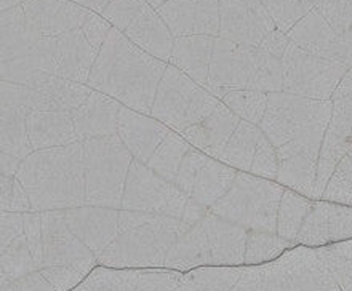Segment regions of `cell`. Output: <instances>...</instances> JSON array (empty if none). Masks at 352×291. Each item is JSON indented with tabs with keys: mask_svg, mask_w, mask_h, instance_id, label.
<instances>
[{
	"mask_svg": "<svg viewBox=\"0 0 352 291\" xmlns=\"http://www.w3.org/2000/svg\"><path fill=\"white\" fill-rule=\"evenodd\" d=\"M66 211L67 224L98 258L119 235V210L84 205Z\"/></svg>",
	"mask_w": 352,
	"mask_h": 291,
	"instance_id": "cell-18",
	"label": "cell"
},
{
	"mask_svg": "<svg viewBox=\"0 0 352 291\" xmlns=\"http://www.w3.org/2000/svg\"><path fill=\"white\" fill-rule=\"evenodd\" d=\"M42 37L29 23L23 5L2 12V62L26 56Z\"/></svg>",
	"mask_w": 352,
	"mask_h": 291,
	"instance_id": "cell-28",
	"label": "cell"
},
{
	"mask_svg": "<svg viewBox=\"0 0 352 291\" xmlns=\"http://www.w3.org/2000/svg\"><path fill=\"white\" fill-rule=\"evenodd\" d=\"M16 179L28 191L34 211L87 205L84 144L34 150L21 162Z\"/></svg>",
	"mask_w": 352,
	"mask_h": 291,
	"instance_id": "cell-2",
	"label": "cell"
},
{
	"mask_svg": "<svg viewBox=\"0 0 352 291\" xmlns=\"http://www.w3.org/2000/svg\"><path fill=\"white\" fill-rule=\"evenodd\" d=\"M82 32L85 34L87 40L96 48L98 51L101 50V47L104 45L107 36L112 31L111 23L106 18H102L100 13H91L90 18L84 23V26L80 27Z\"/></svg>",
	"mask_w": 352,
	"mask_h": 291,
	"instance_id": "cell-45",
	"label": "cell"
},
{
	"mask_svg": "<svg viewBox=\"0 0 352 291\" xmlns=\"http://www.w3.org/2000/svg\"><path fill=\"white\" fill-rule=\"evenodd\" d=\"M285 187L277 181L239 172L226 196L214 203L210 211L229 222L277 234V216Z\"/></svg>",
	"mask_w": 352,
	"mask_h": 291,
	"instance_id": "cell-4",
	"label": "cell"
},
{
	"mask_svg": "<svg viewBox=\"0 0 352 291\" xmlns=\"http://www.w3.org/2000/svg\"><path fill=\"white\" fill-rule=\"evenodd\" d=\"M71 2L80 5V7L90 10V12L101 14L107 8V5L114 2V0H71Z\"/></svg>",
	"mask_w": 352,
	"mask_h": 291,
	"instance_id": "cell-51",
	"label": "cell"
},
{
	"mask_svg": "<svg viewBox=\"0 0 352 291\" xmlns=\"http://www.w3.org/2000/svg\"><path fill=\"white\" fill-rule=\"evenodd\" d=\"M167 66L168 62L141 50L124 32L112 27L87 85L126 108L151 115Z\"/></svg>",
	"mask_w": 352,
	"mask_h": 291,
	"instance_id": "cell-1",
	"label": "cell"
},
{
	"mask_svg": "<svg viewBox=\"0 0 352 291\" xmlns=\"http://www.w3.org/2000/svg\"><path fill=\"white\" fill-rule=\"evenodd\" d=\"M314 12L320 14L352 48V0H311Z\"/></svg>",
	"mask_w": 352,
	"mask_h": 291,
	"instance_id": "cell-40",
	"label": "cell"
},
{
	"mask_svg": "<svg viewBox=\"0 0 352 291\" xmlns=\"http://www.w3.org/2000/svg\"><path fill=\"white\" fill-rule=\"evenodd\" d=\"M38 270L29 250L26 234L16 237L12 244L2 248V282H12Z\"/></svg>",
	"mask_w": 352,
	"mask_h": 291,
	"instance_id": "cell-37",
	"label": "cell"
},
{
	"mask_svg": "<svg viewBox=\"0 0 352 291\" xmlns=\"http://www.w3.org/2000/svg\"><path fill=\"white\" fill-rule=\"evenodd\" d=\"M221 103L217 96L199 85L172 65L167 66L160 80L151 115L176 133H183L205 117Z\"/></svg>",
	"mask_w": 352,
	"mask_h": 291,
	"instance_id": "cell-7",
	"label": "cell"
},
{
	"mask_svg": "<svg viewBox=\"0 0 352 291\" xmlns=\"http://www.w3.org/2000/svg\"><path fill=\"white\" fill-rule=\"evenodd\" d=\"M23 8L29 23L43 37H58L80 29L90 14L95 13L71 0H28Z\"/></svg>",
	"mask_w": 352,
	"mask_h": 291,
	"instance_id": "cell-17",
	"label": "cell"
},
{
	"mask_svg": "<svg viewBox=\"0 0 352 291\" xmlns=\"http://www.w3.org/2000/svg\"><path fill=\"white\" fill-rule=\"evenodd\" d=\"M42 213L43 261L45 266L96 264V256L67 224L65 210Z\"/></svg>",
	"mask_w": 352,
	"mask_h": 291,
	"instance_id": "cell-14",
	"label": "cell"
},
{
	"mask_svg": "<svg viewBox=\"0 0 352 291\" xmlns=\"http://www.w3.org/2000/svg\"><path fill=\"white\" fill-rule=\"evenodd\" d=\"M352 148V110L333 106L329 128L325 132L319 155V168H317L316 198L320 200L331 174L335 173L338 163L349 154Z\"/></svg>",
	"mask_w": 352,
	"mask_h": 291,
	"instance_id": "cell-20",
	"label": "cell"
},
{
	"mask_svg": "<svg viewBox=\"0 0 352 291\" xmlns=\"http://www.w3.org/2000/svg\"><path fill=\"white\" fill-rule=\"evenodd\" d=\"M188 200L189 196L175 183L159 176L146 163L138 160L131 162L120 210L167 215L181 220Z\"/></svg>",
	"mask_w": 352,
	"mask_h": 291,
	"instance_id": "cell-10",
	"label": "cell"
},
{
	"mask_svg": "<svg viewBox=\"0 0 352 291\" xmlns=\"http://www.w3.org/2000/svg\"><path fill=\"white\" fill-rule=\"evenodd\" d=\"M312 198L285 187L277 216V235L295 242L312 207ZM296 244V242H295Z\"/></svg>",
	"mask_w": 352,
	"mask_h": 291,
	"instance_id": "cell-33",
	"label": "cell"
},
{
	"mask_svg": "<svg viewBox=\"0 0 352 291\" xmlns=\"http://www.w3.org/2000/svg\"><path fill=\"white\" fill-rule=\"evenodd\" d=\"M239 124H241V119L226 104L219 103L208 117L192 125L181 135L195 149L202 150L208 157L218 160Z\"/></svg>",
	"mask_w": 352,
	"mask_h": 291,
	"instance_id": "cell-23",
	"label": "cell"
},
{
	"mask_svg": "<svg viewBox=\"0 0 352 291\" xmlns=\"http://www.w3.org/2000/svg\"><path fill=\"white\" fill-rule=\"evenodd\" d=\"M320 200L352 207V160L349 155H346L338 163Z\"/></svg>",
	"mask_w": 352,
	"mask_h": 291,
	"instance_id": "cell-41",
	"label": "cell"
},
{
	"mask_svg": "<svg viewBox=\"0 0 352 291\" xmlns=\"http://www.w3.org/2000/svg\"><path fill=\"white\" fill-rule=\"evenodd\" d=\"M278 168H280V159H278L277 148L263 133L260 143H258V149L255 159H253L250 173L256 174V176L271 179V181H276Z\"/></svg>",
	"mask_w": 352,
	"mask_h": 291,
	"instance_id": "cell-44",
	"label": "cell"
},
{
	"mask_svg": "<svg viewBox=\"0 0 352 291\" xmlns=\"http://www.w3.org/2000/svg\"><path fill=\"white\" fill-rule=\"evenodd\" d=\"M24 234V213L2 211V248Z\"/></svg>",
	"mask_w": 352,
	"mask_h": 291,
	"instance_id": "cell-47",
	"label": "cell"
},
{
	"mask_svg": "<svg viewBox=\"0 0 352 291\" xmlns=\"http://www.w3.org/2000/svg\"><path fill=\"white\" fill-rule=\"evenodd\" d=\"M316 250L340 288L343 291H352V240Z\"/></svg>",
	"mask_w": 352,
	"mask_h": 291,
	"instance_id": "cell-36",
	"label": "cell"
},
{
	"mask_svg": "<svg viewBox=\"0 0 352 291\" xmlns=\"http://www.w3.org/2000/svg\"><path fill=\"white\" fill-rule=\"evenodd\" d=\"M0 207L2 211H34L29 194L16 176H0Z\"/></svg>",
	"mask_w": 352,
	"mask_h": 291,
	"instance_id": "cell-42",
	"label": "cell"
},
{
	"mask_svg": "<svg viewBox=\"0 0 352 291\" xmlns=\"http://www.w3.org/2000/svg\"><path fill=\"white\" fill-rule=\"evenodd\" d=\"M298 246L295 242H290L277 234L261 231H248L245 266H260L271 263L280 258L288 250Z\"/></svg>",
	"mask_w": 352,
	"mask_h": 291,
	"instance_id": "cell-35",
	"label": "cell"
},
{
	"mask_svg": "<svg viewBox=\"0 0 352 291\" xmlns=\"http://www.w3.org/2000/svg\"><path fill=\"white\" fill-rule=\"evenodd\" d=\"M26 2H28V0H0V10L5 12V10L18 7V5H23Z\"/></svg>",
	"mask_w": 352,
	"mask_h": 291,
	"instance_id": "cell-52",
	"label": "cell"
},
{
	"mask_svg": "<svg viewBox=\"0 0 352 291\" xmlns=\"http://www.w3.org/2000/svg\"><path fill=\"white\" fill-rule=\"evenodd\" d=\"M237 173L239 170L223 163L221 160L210 157L202 172H200L197 181H195L190 198L210 210L219 198L226 196Z\"/></svg>",
	"mask_w": 352,
	"mask_h": 291,
	"instance_id": "cell-29",
	"label": "cell"
},
{
	"mask_svg": "<svg viewBox=\"0 0 352 291\" xmlns=\"http://www.w3.org/2000/svg\"><path fill=\"white\" fill-rule=\"evenodd\" d=\"M28 132L34 150L60 148L79 141L72 113L66 110H31Z\"/></svg>",
	"mask_w": 352,
	"mask_h": 291,
	"instance_id": "cell-25",
	"label": "cell"
},
{
	"mask_svg": "<svg viewBox=\"0 0 352 291\" xmlns=\"http://www.w3.org/2000/svg\"><path fill=\"white\" fill-rule=\"evenodd\" d=\"M276 29V23L263 0H221L219 2V37L239 45L260 47L264 37Z\"/></svg>",
	"mask_w": 352,
	"mask_h": 291,
	"instance_id": "cell-12",
	"label": "cell"
},
{
	"mask_svg": "<svg viewBox=\"0 0 352 291\" xmlns=\"http://www.w3.org/2000/svg\"><path fill=\"white\" fill-rule=\"evenodd\" d=\"M221 103L241 120L260 125L267 108V93L256 90H231Z\"/></svg>",
	"mask_w": 352,
	"mask_h": 291,
	"instance_id": "cell-38",
	"label": "cell"
},
{
	"mask_svg": "<svg viewBox=\"0 0 352 291\" xmlns=\"http://www.w3.org/2000/svg\"><path fill=\"white\" fill-rule=\"evenodd\" d=\"M214 42L217 37L212 36L176 37L168 65L178 67L194 82L207 89Z\"/></svg>",
	"mask_w": 352,
	"mask_h": 291,
	"instance_id": "cell-26",
	"label": "cell"
},
{
	"mask_svg": "<svg viewBox=\"0 0 352 291\" xmlns=\"http://www.w3.org/2000/svg\"><path fill=\"white\" fill-rule=\"evenodd\" d=\"M283 90L305 98L327 101L333 98L335 90L349 67L325 60L302 50L290 42L282 58Z\"/></svg>",
	"mask_w": 352,
	"mask_h": 291,
	"instance_id": "cell-9",
	"label": "cell"
},
{
	"mask_svg": "<svg viewBox=\"0 0 352 291\" xmlns=\"http://www.w3.org/2000/svg\"><path fill=\"white\" fill-rule=\"evenodd\" d=\"M261 135L263 132L258 125L241 120L218 160L239 172H250Z\"/></svg>",
	"mask_w": 352,
	"mask_h": 291,
	"instance_id": "cell-32",
	"label": "cell"
},
{
	"mask_svg": "<svg viewBox=\"0 0 352 291\" xmlns=\"http://www.w3.org/2000/svg\"><path fill=\"white\" fill-rule=\"evenodd\" d=\"M98 51L87 40L82 29L65 32L55 37V69L53 74L63 79L88 84L91 69L95 66Z\"/></svg>",
	"mask_w": 352,
	"mask_h": 291,
	"instance_id": "cell-21",
	"label": "cell"
},
{
	"mask_svg": "<svg viewBox=\"0 0 352 291\" xmlns=\"http://www.w3.org/2000/svg\"><path fill=\"white\" fill-rule=\"evenodd\" d=\"M2 291H56L43 277L41 270L19 277L12 282H2Z\"/></svg>",
	"mask_w": 352,
	"mask_h": 291,
	"instance_id": "cell-46",
	"label": "cell"
},
{
	"mask_svg": "<svg viewBox=\"0 0 352 291\" xmlns=\"http://www.w3.org/2000/svg\"><path fill=\"white\" fill-rule=\"evenodd\" d=\"M204 266H212V251L204 220L178 235L170 248L165 268L173 270H192Z\"/></svg>",
	"mask_w": 352,
	"mask_h": 291,
	"instance_id": "cell-27",
	"label": "cell"
},
{
	"mask_svg": "<svg viewBox=\"0 0 352 291\" xmlns=\"http://www.w3.org/2000/svg\"><path fill=\"white\" fill-rule=\"evenodd\" d=\"M290 37H288V34L282 32L280 29H274L267 34L266 37H264V40L260 43V48L263 51L269 53V55L278 58V60H282L283 55H285L288 45H290Z\"/></svg>",
	"mask_w": 352,
	"mask_h": 291,
	"instance_id": "cell-48",
	"label": "cell"
},
{
	"mask_svg": "<svg viewBox=\"0 0 352 291\" xmlns=\"http://www.w3.org/2000/svg\"><path fill=\"white\" fill-rule=\"evenodd\" d=\"M288 37L312 55L340 62L346 67L352 66V48L349 43L314 10L288 32Z\"/></svg>",
	"mask_w": 352,
	"mask_h": 291,
	"instance_id": "cell-16",
	"label": "cell"
},
{
	"mask_svg": "<svg viewBox=\"0 0 352 291\" xmlns=\"http://www.w3.org/2000/svg\"><path fill=\"white\" fill-rule=\"evenodd\" d=\"M85 159L87 205L120 210L133 155L119 133L82 141Z\"/></svg>",
	"mask_w": 352,
	"mask_h": 291,
	"instance_id": "cell-6",
	"label": "cell"
},
{
	"mask_svg": "<svg viewBox=\"0 0 352 291\" xmlns=\"http://www.w3.org/2000/svg\"><path fill=\"white\" fill-rule=\"evenodd\" d=\"M101 16L112 27L124 32L141 50L165 62L170 61L175 37L157 8L146 0H114Z\"/></svg>",
	"mask_w": 352,
	"mask_h": 291,
	"instance_id": "cell-8",
	"label": "cell"
},
{
	"mask_svg": "<svg viewBox=\"0 0 352 291\" xmlns=\"http://www.w3.org/2000/svg\"><path fill=\"white\" fill-rule=\"evenodd\" d=\"M319 155L314 152L298 154L292 159L280 160V168L276 181L283 187L302 194V196L317 200L316 183L317 168H319Z\"/></svg>",
	"mask_w": 352,
	"mask_h": 291,
	"instance_id": "cell-30",
	"label": "cell"
},
{
	"mask_svg": "<svg viewBox=\"0 0 352 291\" xmlns=\"http://www.w3.org/2000/svg\"><path fill=\"white\" fill-rule=\"evenodd\" d=\"M207 229L212 266H242L245 263L247 235L245 227L234 224L208 211L204 218Z\"/></svg>",
	"mask_w": 352,
	"mask_h": 291,
	"instance_id": "cell-24",
	"label": "cell"
},
{
	"mask_svg": "<svg viewBox=\"0 0 352 291\" xmlns=\"http://www.w3.org/2000/svg\"><path fill=\"white\" fill-rule=\"evenodd\" d=\"M21 159L13 157L10 154L0 152V168H2V176H16L19 167H21Z\"/></svg>",
	"mask_w": 352,
	"mask_h": 291,
	"instance_id": "cell-49",
	"label": "cell"
},
{
	"mask_svg": "<svg viewBox=\"0 0 352 291\" xmlns=\"http://www.w3.org/2000/svg\"><path fill=\"white\" fill-rule=\"evenodd\" d=\"M219 2H221V0H219Z\"/></svg>",
	"mask_w": 352,
	"mask_h": 291,
	"instance_id": "cell-54",
	"label": "cell"
},
{
	"mask_svg": "<svg viewBox=\"0 0 352 291\" xmlns=\"http://www.w3.org/2000/svg\"><path fill=\"white\" fill-rule=\"evenodd\" d=\"M207 90L218 100H223L231 90L282 91V60L263 51L260 47L239 45L217 37Z\"/></svg>",
	"mask_w": 352,
	"mask_h": 291,
	"instance_id": "cell-3",
	"label": "cell"
},
{
	"mask_svg": "<svg viewBox=\"0 0 352 291\" xmlns=\"http://www.w3.org/2000/svg\"><path fill=\"white\" fill-rule=\"evenodd\" d=\"M333 114V101H319L276 91L267 93V108L258 127L276 148L290 143L311 122L322 115Z\"/></svg>",
	"mask_w": 352,
	"mask_h": 291,
	"instance_id": "cell-11",
	"label": "cell"
},
{
	"mask_svg": "<svg viewBox=\"0 0 352 291\" xmlns=\"http://www.w3.org/2000/svg\"><path fill=\"white\" fill-rule=\"evenodd\" d=\"M183 232L178 218L151 215L146 224L120 232L96 259L104 268H160Z\"/></svg>",
	"mask_w": 352,
	"mask_h": 291,
	"instance_id": "cell-5",
	"label": "cell"
},
{
	"mask_svg": "<svg viewBox=\"0 0 352 291\" xmlns=\"http://www.w3.org/2000/svg\"><path fill=\"white\" fill-rule=\"evenodd\" d=\"M276 27L288 34L314 7L311 0H263Z\"/></svg>",
	"mask_w": 352,
	"mask_h": 291,
	"instance_id": "cell-39",
	"label": "cell"
},
{
	"mask_svg": "<svg viewBox=\"0 0 352 291\" xmlns=\"http://www.w3.org/2000/svg\"><path fill=\"white\" fill-rule=\"evenodd\" d=\"M190 148L192 146L186 141L183 135L170 132L146 165L153 172L157 173L159 176H162L170 183H175L181 163H183L186 154Z\"/></svg>",
	"mask_w": 352,
	"mask_h": 291,
	"instance_id": "cell-34",
	"label": "cell"
},
{
	"mask_svg": "<svg viewBox=\"0 0 352 291\" xmlns=\"http://www.w3.org/2000/svg\"><path fill=\"white\" fill-rule=\"evenodd\" d=\"M346 240H352V207L327 200L312 202L296 245L322 248Z\"/></svg>",
	"mask_w": 352,
	"mask_h": 291,
	"instance_id": "cell-13",
	"label": "cell"
},
{
	"mask_svg": "<svg viewBox=\"0 0 352 291\" xmlns=\"http://www.w3.org/2000/svg\"><path fill=\"white\" fill-rule=\"evenodd\" d=\"M31 109L24 106H7L2 104V146L0 150L13 157L24 160L34 152L28 132V117Z\"/></svg>",
	"mask_w": 352,
	"mask_h": 291,
	"instance_id": "cell-31",
	"label": "cell"
},
{
	"mask_svg": "<svg viewBox=\"0 0 352 291\" xmlns=\"http://www.w3.org/2000/svg\"><path fill=\"white\" fill-rule=\"evenodd\" d=\"M352 95V66L346 72L343 80L340 82L338 89L335 90L333 93V98L331 100H340V98H344V96H349Z\"/></svg>",
	"mask_w": 352,
	"mask_h": 291,
	"instance_id": "cell-50",
	"label": "cell"
},
{
	"mask_svg": "<svg viewBox=\"0 0 352 291\" xmlns=\"http://www.w3.org/2000/svg\"><path fill=\"white\" fill-rule=\"evenodd\" d=\"M173 37H219V0H167L157 8Z\"/></svg>",
	"mask_w": 352,
	"mask_h": 291,
	"instance_id": "cell-15",
	"label": "cell"
},
{
	"mask_svg": "<svg viewBox=\"0 0 352 291\" xmlns=\"http://www.w3.org/2000/svg\"><path fill=\"white\" fill-rule=\"evenodd\" d=\"M170 132L172 130L167 125L155 120L153 115L141 114L122 104L117 133L138 162L148 163Z\"/></svg>",
	"mask_w": 352,
	"mask_h": 291,
	"instance_id": "cell-19",
	"label": "cell"
},
{
	"mask_svg": "<svg viewBox=\"0 0 352 291\" xmlns=\"http://www.w3.org/2000/svg\"><path fill=\"white\" fill-rule=\"evenodd\" d=\"M208 155L202 152V150L195 149L194 146L188 150L186 157L181 163L178 170V174H176L175 184L178 186L181 191H183L186 196L190 197V194L194 191L195 181H197L200 172L205 167V163L208 162Z\"/></svg>",
	"mask_w": 352,
	"mask_h": 291,
	"instance_id": "cell-43",
	"label": "cell"
},
{
	"mask_svg": "<svg viewBox=\"0 0 352 291\" xmlns=\"http://www.w3.org/2000/svg\"><path fill=\"white\" fill-rule=\"evenodd\" d=\"M120 108L122 104L117 100L93 90L85 103L72 110L79 141L117 133Z\"/></svg>",
	"mask_w": 352,
	"mask_h": 291,
	"instance_id": "cell-22",
	"label": "cell"
},
{
	"mask_svg": "<svg viewBox=\"0 0 352 291\" xmlns=\"http://www.w3.org/2000/svg\"><path fill=\"white\" fill-rule=\"evenodd\" d=\"M146 2H148L149 5H153L154 8H159V7H162V5L167 2V0H146Z\"/></svg>",
	"mask_w": 352,
	"mask_h": 291,
	"instance_id": "cell-53",
	"label": "cell"
}]
</instances>
